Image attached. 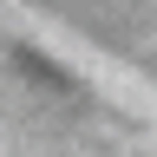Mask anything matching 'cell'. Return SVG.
Here are the masks:
<instances>
[]
</instances>
